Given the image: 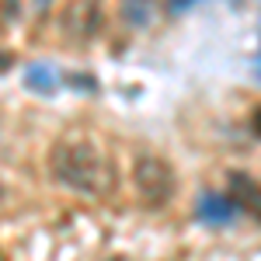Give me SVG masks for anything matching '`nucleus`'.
I'll list each match as a JSON object with an SVG mask.
<instances>
[{"label": "nucleus", "mask_w": 261, "mask_h": 261, "mask_svg": "<svg viewBox=\"0 0 261 261\" xmlns=\"http://www.w3.org/2000/svg\"><path fill=\"white\" fill-rule=\"evenodd\" d=\"M98 7L94 4H73L66 14H63V24H66V32H73L77 35V28H87V35H94V28H98Z\"/></svg>", "instance_id": "obj_4"}, {"label": "nucleus", "mask_w": 261, "mask_h": 261, "mask_svg": "<svg viewBox=\"0 0 261 261\" xmlns=\"http://www.w3.org/2000/svg\"><path fill=\"white\" fill-rule=\"evenodd\" d=\"M258 73H261V60H258Z\"/></svg>", "instance_id": "obj_7"}, {"label": "nucleus", "mask_w": 261, "mask_h": 261, "mask_svg": "<svg viewBox=\"0 0 261 261\" xmlns=\"http://www.w3.org/2000/svg\"><path fill=\"white\" fill-rule=\"evenodd\" d=\"M237 216H241V205L230 195L202 192V199H199V220L202 223H209V226H230Z\"/></svg>", "instance_id": "obj_3"}, {"label": "nucleus", "mask_w": 261, "mask_h": 261, "mask_svg": "<svg viewBox=\"0 0 261 261\" xmlns=\"http://www.w3.org/2000/svg\"><path fill=\"white\" fill-rule=\"evenodd\" d=\"M0 199H4V185H0Z\"/></svg>", "instance_id": "obj_6"}, {"label": "nucleus", "mask_w": 261, "mask_h": 261, "mask_svg": "<svg viewBox=\"0 0 261 261\" xmlns=\"http://www.w3.org/2000/svg\"><path fill=\"white\" fill-rule=\"evenodd\" d=\"M133 185H136L140 199H146L150 205H167L178 192V178H174L171 164L157 153H140L133 161Z\"/></svg>", "instance_id": "obj_2"}, {"label": "nucleus", "mask_w": 261, "mask_h": 261, "mask_svg": "<svg viewBox=\"0 0 261 261\" xmlns=\"http://www.w3.org/2000/svg\"><path fill=\"white\" fill-rule=\"evenodd\" d=\"M24 77H28V87H35V91H53V84H56L53 70H49V66H39V63H35V66H28V73H24Z\"/></svg>", "instance_id": "obj_5"}, {"label": "nucleus", "mask_w": 261, "mask_h": 261, "mask_svg": "<svg viewBox=\"0 0 261 261\" xmlns=\"http://www.w3.org/2000/svg\"><path fill=\"white\" fill-rule=\"evenodd\" d=\"M49 171L63 188L84 199H105L115 192V167L91 140L66 136L49 153Z\"/></svg>", "instance_id": "obj_1"}]
</instances>
